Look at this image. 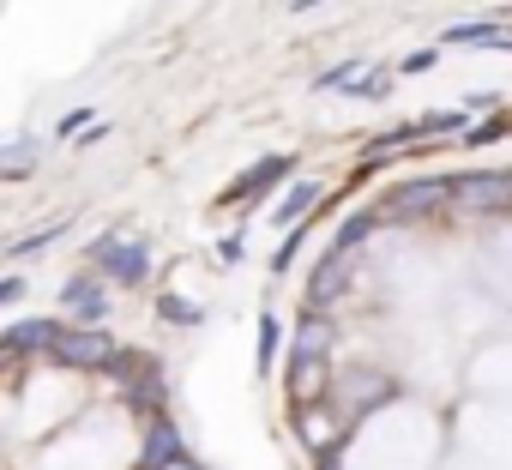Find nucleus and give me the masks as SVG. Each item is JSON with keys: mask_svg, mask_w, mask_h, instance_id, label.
Masks as SVG:
<instances>
[{"mask_svg": "<svg viewBox=\"0 0 512 470\" xmlns=\"http://www.w3.org/2000/svg\"><path fill=\"white\" fill-rule=\"evenodd\" d=\"M91 254H97V272L115 278V284H145V278H151V248H145V242L109 235V242H97Z\"/></svg>", "mask_w": 512, "mask_h": 470, "instance_id": "nucleus-1", "label": "nucleus"}, {"mask_svg": "<svg viewBox=\"0 0 512 470\" xmlns=\"http://www.w3.org/2000/svg\"><path fill=\"white\" fill-rule=\"evenodd\" d=\"M55 362H67V368H109V362H121V356H115V344H109L103 332H79V326H67L61 344H55Z\"/></svg>", "mask_w": 512, "mask_h": 470, "instance_id": "nucleus-2", "label": "nucleus"}, {"mask_svg": "<svg viewBox=\"0 0 512 470\" xmlns=\"http://www.w3.org/2000/svg\"><path fill=\"white\" fill-rule=\"evenodd\" d=\"M326 386H332L326 356H320V350H296V356H290V398H296V404H320Z\"/></svg>", "mask_w": 512, "mask_h": 470, "instance_id": "nucleus-3", "label": "nucleus"}, {"mask_svg": "<svg viewBox=\"0 0 512 470\" xmlns=\"http://www.w3.org/2000/svg\"><path fill=\"white\" fill-rule=\"evenodd\" d=\"M452 199H464L470 211H506L512 205V175H458Z\"/></svg>", "mask_w": 512, "mask_h": 470, "instance_id": "nucleus-4", "label": "nucleus"}, {"mask_svg": "<svg viewBox=\"0 0 512 470\" xmlns=\"http://www.w3.org/2000/svg\"><path fill=\"white\" fill-rule=\"evenodd\" d=\"M284 175H290V157H266L260 169H247V175L223 193V205H247V199H260V193H266L272 181H284Z\"/></svg>", "mask_w": 512, "mask_h": 470, "instance_id": "nucleus-5", "label": "nucleus"}, {"mask_svg": "<svg viewBox=\"0 0 512 470\" xmlns=\"http://www.w3.org/2000/svg\"><path fill=\"white\" fill-rule=\"evenodd\" d=\"M446 199H452V181H434V175H428V181H404L386 205H392V211H434V205H446Z\"/></svg>", "mask_w": 512, "mask_h": 470, "instance_id": "nucleus-6", "label": "nucleus"}, {"mask_svg": "<svg viewBox=\"0 0 512 470\" xmlns=\"http://www.w3.org/2000/svg\"><path fill=\"white\" fill-rule=\"evenodd\" d=\"M61 332H67L61 320H25V326H13V332H7V350H13V356H31V350H49V356H55Z\"/></svg>", "mask_w": 512, "mask_h": 470, "instance_id": "nucleus-7", "label": "nucleus"}, {"mask_svg": "<svg viewBox=\"0 0 512 470\" xmlns=\"http://www.w3.org/2000/svg\"><path fill=\"white\" fill-rule=\"evenodd\" d=\"M175 458H187V452H181V434L157 416V422L145 428V452H139V464H145V470H169Z\"/></svg>", "mask_w": 512, "mask_h": 470, "instance_id": "nucleus-8", "label": "nucleus"}, {"mask_svg": "<svg viewBox=\"0 0 512 470\" xmlns=\"http://www.w3.org/2000/svg\"><path fill=\"white\" fill-rule=\"evenodd\" d=\"M67 308H73V320H103L109 314V290L97 278H73L67 284Z\"/></svg>", "mask_w": 512, "mask_h": 470, "instance_id": "nucleus-9", "label": "nucleus"}, {"mask_svg": "<svg viewBox=\"0 0 512 470\" xmlns=\"http://www.w3.org/2000/svg\"><path fill=\"white\" fill-rule=\"evenodd\" d=\"M314 85H320V91H380V79H374V67H368V61L332 67V73H320Z\"/></svg>", "mask_w": 512, "mask_h": 470, "instance_id": "nucleus-10", "label": "nucleus"}, {"mask_svg": "<svg viewBox=\"0 0 512 470\" xmlns=\"http://www.w3.org/2000/svg\"><path fill=\"white\" fill-rule=\"evenodd\" d=\"M344 272H350V254H338V248H332V254H326V266L314 272V290H308V302H314V308H326V302H332V290L344 284Z\"/></svg>", "mask_w": 512, "mask_h": 470, "instance_id": "nucleus-11", "label": "nucleus"}, {"mask_svg": "<svg viewBox=\"0 0 512 470\" xmlns=\"http://www.w3.org/2000/svg\"><path fill=\"white\" fill-rule=\"evenodd\" d=\"M314 199H320V187H314V181H302V187H296V193H290V199L278 205V223H284V229H290V223H302Z\"/></svg>", "mask_w": 512, "mask_h": 470, "instance_id": "nucleus-12", "label": "nucleus"}, {"mask_svg": "<svg viewBox=\"0 0 512 470\" xmlns=\"http://www.w3.org/2000/svg\"><path fill=\"white\" fill-rule=\"evenodd\" d=\"M446 43H506V31L500 25H452Z\"/></svg>", "mask_w": 512, "mask_h": 470, "instance_id": "nucleus-13", "label": "nucleus"}, {"mask_svg": "<svg viewBox=\"0 0 512 470\" xmlns=\"http://www.w3.org/2000/svg\"><path fill=\"white\" fill-rule=\"evenodd\" d=\"M55 235H61V223H49V229H37V235H25V242H19V248H13L7 260H37V254H43V248L55 242Z\"/></svg>", "mask_w": 512, "mask_h": 470, "instance_id": "nucleus-14", "label": "nucleus"}, {"mask_svg": "<svg viewBox=\"0 0 512 470\" xmlns=\"http://www.w3.org/2000/svg\"><path fill=\"white\" fill-rule=\"evenodd\" d=\"M272 356H278V320L260 326V368H272Z\"/></svg>", "mask_w": 512, "mask_h": 470, "instance_id": "nucleus-15", "label": "nucleus"}, {"mask_svg": "<svg viewBox=\"0 0 512 470\" xmlns=\"http://www.w3.org/2000/svg\"><path fill=\"white\" fill-rule=\"evenodd\" d=\"M434 61H440V55H434V49H422V55H410V61H404V73H428Z\"/></svg>", "mask_w": 512, "mask_h": 470, "instance_id": "nucleus-16", "label": "nucleus"}, {"mask_svg": "<svg viewBox=\"0 0 512 470\" xmlns=\"http://www.w3.org/2000/svg\"><path fill=\"white\" fill-rule=\"evenodd\" d=\"M169 470H205V464H193V458H175V464H169Z\"/></svg>", "mask_w": 512, "mask_h": 470, "instance_id": "nucleus-17", "label": "nucleus"}, {"mask_svg": "<svg viewBox=\"0 0 512 470\" xmlns=\"http://www.w3.org/2000/svg\"><path fill=\"white\" fill-rule=\"evenodd\" d=\"M308 7H320V0H290V13H308Z\"/></svg>", "mask_w": 512, "mask_h": 470, "instance_id": "nucleus-18", "label": "nucleus"}]
</instances>
